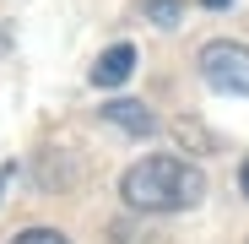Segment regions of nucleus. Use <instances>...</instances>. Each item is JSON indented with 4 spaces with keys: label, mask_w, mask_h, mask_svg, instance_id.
<instances>
[{
    "label": "nucleus",
    "mask_w": 249,
    "mask_h": 244,
    "mask_svg": "<svg viewBox=\"0 0 249 244\" xmlns=\"http://www.w3.org/2000/svg\"><path fill=\"white\" fill-rule=\"evenodd\" d=\"M119 195H124L130 212H190L206 195V174L195 169V163L174 157V152H152V157H141V163L124 169Z\"/></svg>",
    "instance_id": "1"
},
{
    "label": "nucleus",
    "mask_w": 249,
    "mask_h": 244,
    "mask_svg": "<svg viewBox=\"0 0 249 244\" xmlns=\"http://www.w3.org/2000/svg\"><path fill=\"white\" fill-rule=\"evenodd\" d=\"M200 76L206 87L217 93H233V98H249V44H233V38H212L200 49Z\"/></svg>",
    "instance_id": "2"
},
{
    "label": "nucleus",
    "mask_w": 249,
    "mask_h": 244,
    "mask_svg": "<svg viewBox=\"0 0 249 244\" xmlns=\"http://www.w3.org/2000/svg\"><path fill=\"white\" fill-rule=\"evenodd\" d=\"M103 119H108L114 131H124V136H152V131H157L152 109L136 103V98H114V103H103Z\"/></svg>",
    "instance_id": "3"
},
{
    "label": "nucleus",
    "mask_w": 249,
    "mask_h": 244,
    "mask_svg": "<svg viewBox=\"0 0 249 244\" xmlns=\"http://www.w3.org/2000/svg\"><path fill=\"white\" fill-rule=\"evenodd\" d=\"M130 76H136V49L130 44H114L92 65V87H119V81H130Z\"/></svg>",
    "instance_id": "4"
},
{
    "label": "nucleus",
    "mask_w": 249,
    "mask_h": 244,
    "mask_svg": "<svg viewBox=\"0 0 249 244\" xmlns=\"http://www.w3.org/2000/svg\"><path fill=\"white\" fill-rule=\"evenodd\" d=\"M179 17H184V0H146V22H157V27H179Z\"/></svg>",
    "instance_id": "5"
},
{
    "label": "nucleus",
    "mask_w": 249,
    "mask_h": 244,
    "mask_svg": "<svg viewBox=\"0 0 249 244\" xmlns=\"http://www.w3.org/2000/svg\"><path fill=\"white\" fill-rule=\"evenodd\" d=\"M11 244H65V233H60V228H27V233H17Z\"/></svg>",
    "instance_id": "6"
},
{
    "label": "nucleus",
    "mask_w": 249,
    "mask_h": 244,
    "mask_svg": "<svg viewBox=\"0 0 249 244\" xmlns=\"http://www.w3.org/2000/svg\"><path fill=\"white\" fill-rule=\"evenodd\" d=\"M238 190L249 195V157H244V169H238Z\"/></svg>",
    "instance_id": "7"
},
{
    "label": "nucleus",
    "mask_w": 249,
    "mask_h": 244,
    "mask_svg": "<svg viewBox=\"0 0 249 244\" xmlns=\"http://www.w3.org/2000/svg\"><path fill=\"white\" fill-rule=\"evenodd\" d=\"M200 6H212V11H222V6H233V0H200Z\"/></svg>",
    "instance_id": "8"
}]
</instances>
